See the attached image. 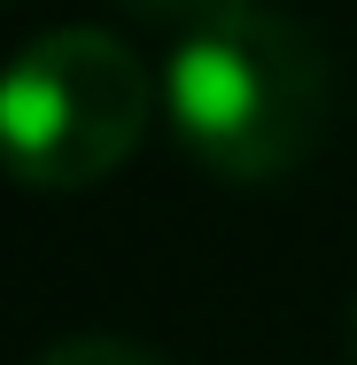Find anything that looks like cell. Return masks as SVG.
<instances>
[{"mask_svg": "<svg viewBox=\"0 0 357 365\" xmlns=\"http://www.w3.org/2000/svg\"><path fill=\"white\" fill-rule=\"evenodd\" d=\"M148 101L155 86L117 31L93 24L39 31L0 71V171L31 195L101 187L140 148Z\"/></svg>", "mask_w": 357, "mask_h": 365, "instance_id": "cell-2", "label": "cell"}, {"mask_svg": "<svg viewBox=\"0 0 357 365\" xmlns=\"http://www.w3.org/2000/svg\"><path fill=\"white\" fill-rule=\"evenodd\" d=\"M125 16H140V24H171L179 39L187 31H202V24H217L225 8H241V0H117Z\"/></svg>", "mask_w": 357, "mask_h": 365, "instance_id": "cell-4", "label": "cell"}, {"mask_svg": "<svg viewBox=\"0 0 357 365\" xmlns=\"http://www.w3.org/2000/svg\"><path fill=\"white\" fill-rule=\"evenodd\" d=\"M163 109L202 171L233 187H272L326 133V55L287 16L241 0L171 47Z\"/></svg>", "mask_w": 357, "mask_h": 365, "instance_id": "cell-1", "label": "cell"}, {"mask_svg": "<svg viewBox=\"0 0 357 365\" xmlns=\"http://www.w3.org/2000/svg\"><path fill=\"white\" fill-rule=\"evenodd\" d=\"M39 365H163V358L140 350V342H117V334H71V342H55Z\"/></svg>", "mask_w": 357, "mask_h": 365, "instance_id": "cell-3", "label": "cell"}]
</instances>
